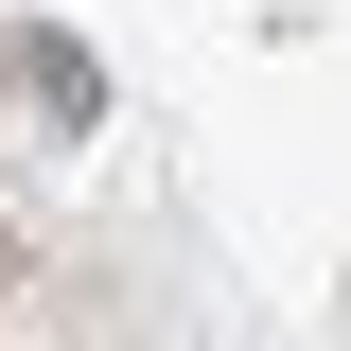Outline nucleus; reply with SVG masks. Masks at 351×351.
<instances>
[]
</instances>
